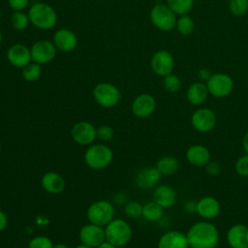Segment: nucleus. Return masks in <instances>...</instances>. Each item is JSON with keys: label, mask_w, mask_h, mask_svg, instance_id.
Masks as SVG:
<instances>
[{"label": "nucleus", "mask_w": 248, "mask_h": 248, "mask_svg": "<svg viewBox=\"0 0 248 248\" xmlns=\"http://www.w3.org/2000/svg\"><path fill=\"white\" fill-rule=\"evenodd\" d=\"M186 235L190 248H216L220 240L217 227L206 220L193 224Z\"/></svg>", "instance_id": "1"}, {"label": "nucleus", "mask_w": 248, "mask_h": 248, "mask_svg": "<svg viewBox=\"0 0 248 248\" xmlns=\"http://www.w3.org/2000/svg\"><path fill=\"white\" fill-rule=\"evenodd\" d=\"M30 23L43 30L53 28L57 23V13L48 4L38 2L33 4L28 11Z\"/></svg>", "instance_id": "2"}, {"label": "nucleus", "mask_w": 248, "mask_h": 248, "mask_svg": "<svg viewBox=\"0 0 248 248\" xmlns=\"http://www.w3.org/2000/svg\"><path fill=\"white\" fill-rule=\"evenodd\" d=\"M150 20L159 30L169 32L176 25V15L167 4H156L150 10Z\"/></svg>", "instance_id": "3"}, {"label": "nucleus", "mask_w": 248, "mask_h": 248, "mask_svg": "<svg viewBox=\"0 0 248 248\" xmlns=\"http://www.w3.org/2000/svg\"><path fill=\"white\" fill-rule=\"evenodd\" d=\"M105 234L107 241L112 245L116 247L124 246L132 237V229L126 221L116 219L110 221L107 225Z\"/></svg>", "instance_id": "4"}, {"label": "nucleus", "mask_w": 248, "mask_h": 248, "mask_svg": "<svg viewBox=\"0 0 248 248\" xmlns=\"http://www.w3.org/2000/svg\"><path fill=\"white\" fill-rule=\"evenodd\" d=\"M111 149L104 144H95L90 146L84 155L86 165L94 170L106 168L112 160Z\"/></svg>", "instance_id": "5"}, {"label": "nucleus", "mask_w": 248, "mask_h": 248, "mask_svg": "<svg viewBox=\"0 0 248 248\" xmlns=\"http://www.w3.org/2000/svg\"><path fill=\"white\" fill-rule=\"evenodd\" d=\"M93 97L101 107L112 108L119 103L121 93L113 84L100 82L93 89Z\"/></svg>", "instance_id": "6"}, {"label": "nucleus", "mask_w": 248, "mask_h": 248, "mask_svg": "<svg viewBox=\"0 0 248 248\" xmlns=\"http://www.w3.org/2000/svg\"><path fill=\"white\" fill-rule=\"evenodd\" d=\"M114 216V208L112 204L107 201H98L93 202L87 210L88 220L98 226H107L112 221Z\"/></svg>", "instance_id": "7"}, {"label": "nucleus", "mask_w": 248, "mask_h": 248, "mask_svg": "<svg viewBox=\"0 0 248 248\" xmlns=\"http://www.w3.org/2000/svg\"><path fill=\"white\" fill-rule=\"evenodd\" d=\"M209 95L215 98L228 97L233 90V80L231 76L224 73L212 74L205 82Z\"/></svg>", "instance_id": "8"}, {"label": "nucleus", "mask_w": 248, "mask_h": 248, "mask_svg": "<svg viewBox=\"0 0 248 248\" xmlns=\"http://www.w3.org/2000/svg\"><path fill=\"white\" fill-rule=\"evenodd\" d=\"M190 122L194 130L204 134L215 128L217 124V115L208 108H200L192 113Z\"/></svg>", "instance_id": "9"}, {"label": "nucleus", "mask_w": 248, "mask_h": 248, "mask_svg": "<svg viewBox=\"0 0 248 248\" xmlns=\"http://www.w3.org/2000/svg\"><path fill=\"white\" fill-rule=\"evenodd\" d=\"M30 51L32 61L40 65H44L51 62L54 59L57 48L53 42L48 40H39L32 45Z\"/></svg>", "instance_id": "10"}, {"label": "nucleus", "mask_w": 248, "mask_h": 248, "mask_svg": "<svg viewBox=\"0 0 248 248\" xmlns=\"http://www.w3.org/2000/svg\"><path fill=\"white\" fill-rule=\"evenodd\" d=\"M150 66L154 74L160 77H166L172 73L174 68V59L172 54L165 49L156 51L150 61Z\"/></svg>", "instance_id": "11"}, {"label": "nucleus", "mask_w": 248, "mask_h": 248, "mask_svg": "<svg viewBox=\"0 0 248 248\" xmlns=\"http://www.w3.org/2000/svg\"><path fill=\"white\" fill-rule=\"evenodd\" d=\"M7 60L14 67L24 68L32 61L30 48L22 44H15L7 50Z\"/></svg>", "instance_id": "12"}, {"label": "nucleus", "mask_w": 248, "mask_h": 248, "mask_svg": "<svg viewBox=\"0 0 248 248\" xmlns=\"http://www.w3.org/2000/svg\"><path fill=\"white\" fill-rule=\"evenodd\" d=\"M221 210L219 201L212 196H204L197 202V214L202 220H212L216 218Z\"/></svg>", "instance_id": "13"}, {"label": "nucleus", "mask_w": 248, "mask_h": 248, "mask_svg": "<svg viewBox=\"0 0 248 248\" xmlns=\"http://www.w3.org/2000/svg\"><path fill=\"white\" fill-rule=\"evenodd\" d=\"M226 239L231 248H248V226L244 224L232 225L227 232Z\"/></svg>", "instance_id": "14"}, {"label": "nucleus", "mask_w": 248, "mask_h": 248, "mask_svg": "<svg viewBox=\"0 0 248 248\" xmlns=\"http://www.w3.org/2000/svg\"><path fill=\"white\" fill-rule=\"evenodd\" d=\"M156 108L155 98L147 93H142L137 96L132 103L133 113L140 118L151 115Z\"/></svg>", "instance_id": "15"}, {"label": "nucleus", "mask_w": 248, "mask_h": 248, "mask_svg": "<svg viewBox=\"0 0 248 248\" xmlns=\"http://www.w3.org/2000/svg\"><path fill=\"white\" fill-rule=\"evenodd\" d=\"M79 239L81 242L90 247H98L106 239L105 230L101 226L90 224L81 228L79 232Z\"/></svg>", "instance_id": "16"}, {"label": "nucleus", "mask_w": 248, "mask_h": 248, "mask_svg": "<svg viewBox=\"0 0 248 248\" xmlns=\"http://www.w3.org/2000/svg\"><path fill=\"white\" fill-rule=\"evenodd\" d=\"M158 248H190L186 233L170 230L163 233L158 241Z\"/></svg>", "instance_id": "17"}, {"label": "nucleus", "mask_w": 248, "mask_h": 248, "mask_svg": "<svg viewBox=\"0 0 248 248\" xmlns=\"http://www.w3.org/2000/svg\"><path fill=\"white\" fill-rule=\"evenodd\" d=\"M185 157L189 164L198 168H204L205 165L211 160V154L209 149L200 143L189 146L185 153Z\"/></svg>", "instance_id": "18"}, {"label": "nucleus", "mask_w": 248, "mask_h": 248, "mask_svg": "<svg viewBox=\"0 0 248 248\" xmlns=\"http://www.w3.org/2000/svg\"><path fill=\"white\" fill-rule=\"evenodd\" d=\"M72 137L79 144H89L97 137V130L89 122L81 121L72 128Z\"/></svg>", "instance_id": "19"}, {"label": "nucleus", "mask_w": 248, "mask_h": 248, "mask_svg": "<svg viewBox=\"0 0 248 248\" xmlns=\"http://www.w3.org/2000/svg\"><path fill=\"white\" fill-rule=\"evenodd\" d=\"M52 42L57 49L69 52L77 47L78 38L72 30L67 28H61L54 33Z\"/></svg>", "instance_id": "20"}, {"label": "nucleus", "mask_w": 248, "mask_h": 248, "mask_svg": "<svg viewBox=\"0 0 248 248\" xmlns=\"http://www.w3.org/2000/svg\"><path fill=\"white\" fill-rule=\"evenodd\" d=\"M162 174L156 167H146L141 169L136 175V185L143 190H148L155 187Z\"/></svg>", "instance_id": "21"}, {"label": "nucleus", "mask_w": 248, "mask_h": 248, "mask_svg": "<svg viewBox=\"0 0 248 248\" xmlns=\"http://www.w3.org/2000/svg\"><path fill=\"white\" fill-rule=\"evenodd\" d=\"M176 192L170 185H160L158 186L153 193L154 202L161 205L164 209L172 207L176 202Z\"/></svg>", "instance_id": "22"}, {"label": "nucleus", "mask_w": 248, "mask_h": 248, "mask_svg": "<svg viewBox=\"0 0 248 248\" xmlns=\"http://www.w3.org/2000/svg\"><path fill=\"white\" fill-rule=\"evenodd\" d=\"M209 95L205 82L195 81L190 84L187 89L186 98L192 106H200L203 104Z\"/></svg>", "instance_id": "23"}, {"label": "nucleus", "mask_w": 248, "mask_h": 248, "mask_svg": "<svg viewBox=\"0 0 248 248\" xmlns=\"http://www.w3.org/2000/svg\"><path fill=\"white\" fill-rule=\"evenodd\" d=\"M43 188L51 194L61 193L65 188V181L63 177L54 171H48L42 177Z\"/></svg>", "instance_id": "24"}, {"label": "nucleus", "mask_w": 248, "mask_h": 248, "mask_svg": "<svg viewBox=\"0 0 248 248\" xmlns=\"http://www.w3.org/2000/svg\"><path fill=\"white\" fill-rule=\"evenodd\" d=\"M162 175H172L179 169L178 160L173 156H164L161 157L155 166Z\"/></svg>", "instance_id": "25"}, {"label": "nucleus", "mask_w": 248, "mask_h": 248, "mask_svg": "<svg viewBox=\"0 0 248 248\" xmlns=\"http://www.w3.org/2000/svg\"><path fill=\"white\" fill-rule=\"evenodd\" d=\"M164 214V208L156 202H149L142 205L141 216L149 222H157L162 219Z\"/></svg>", "instance_id": "26"}, {"label": "nucleus", "mask_w": 248, "mask_h": 248, "mask_svg": "<svg viewBox=\"0 0 248 248\" xmlns=\"http://www.w3.org/2000/svg\"><path fill=\"white\" fill-rule=\"evenodd\" d=\"M195 0H167V5L176 16L188 15L194 6Z\"/></svg>", "instance_id": "27"}, {"label": "nucleus", "mask_w": 248, "mask_h": 248, "mask_svg": "<svg viewBox=\"0 0 248 248\" xmlns=\"http://www.w3.org/2000/svg\"><path fill=\"white\" fill-rule=\"evenodd\" d=\"M175 27L179 34L183 36H189L195 30V21L189 15H183L177 18Z\"/></svg>", "instance_id": "28"}, {"label": "nucleus", "mask_w": 248, "mask_h": 248, "mask_svg": "<svg viewBox=\"0 0 248 248\" xmlns=\"http://www.w3.org/2000/svg\"><path fill=\"white\" fill-rule=\"evenodd\" d=\"M30 23L29 16L27 14L23 13L22 11H16L12 15L11 17V24L14 29L17 31L25 30Z\"/></svg>", "instance_id": "29"}, {"label": "nucleus", "mask_w": 248, "mask_h": 248, "mask_svg": "<svg viewBox=\"0 0 248 248\" xmlns=\"http://www.w3.org/2000/svg\"><path fill=\"white\" fill-rule=\"evenodd\" d=\"M22 78L26 80V81H35L37 80L42 74V67L40 64L35 63V62H31L29 63L27 66H25L24 68H22Z\"/></svg>", "instance_id": "30"}, {"label": "nucleus", "mask_w": 248, "mask_h": 248, "mask_svg": "<svg viewBox=\"0 0 248 248\" xmlns=\"http://www.w3.org/2000/svg\"><path fill=\"white\" fill-rule=\"evenodd\" d=\"M163 86L170 93H176L181 88V80L175 74H170L164 77Z\"/></svg>", "instance_id": "31"}, {"label": "nucleus", "mask_w": 248, "mask_h": 248, "mask_svg": "<svg viewBox=\"0 0 248 248\" xmlns=\"http://www.w3.org/2000/svg\"><path fill=\"white\" fill-rule=\"evenodd\" d=\"M229 9L232 16H241L248 11V0H230Z\"/></svg>", "instance_id": "32"}, {"label": "nucleus", "mask_w": 248, "mask_h": 248, "mask_svg": "<svg viewBox=\"0 0 248 248\" xmlns=\"http://www.w3.org/2000/svg\"><path fill=\"white\" fill-rule=\"evenodd\" d=\"M235 172L242 177H248V154H244L237 158L234 164Z\"/></svg>", "instance_id": "33"}, {"label": "nucleus", "mask_w": 248, "mask_h": 248, "mask_svg": "<svg viewBox=\"0 0 248 248\" xmlns=\"http://www.w3.org/2000/svg\"><path fill=\"white\" fill-rule=\"evenodd\" d=\"M124 211L128 217L138 218L142 214V205L138 202H130L125 205Z\"/></svg>", "instance_id": "34"}, {"label": "nucleus", "mask_w": 248, "mask_h": 248, "mask_svg": "<svg viewBox=\"0 0 248 248\" xmlns=\"http://www.w3.org/2000/svg\"><path fill=\"white\" fill-rule=\"evenodd\" d=\"M28 248H53V244L48 237L40 235L30 240Z\"/></svg>", "instance_id": "35"}, {"label": "nucleus", "mask_w": 248, "mask_h": 248, "mask_svg": "<svg viewBox=\"0 0 248 248\" xmlns=\"http://www.w3.org/2000/svg\"><path fill=\"white\" fill-rule=\"evenodd\" d=\"M113 137V130L110 126L103 125L97 129V138L101 140L108 141Z\"/></svg>", "instance_id": "36"}, {"label": "nucleus", "mask_w": 248, "mask_h": 248, "mask_svg": "<svg viewBox=\"0 0 248 248\" xmlns=\"http://www.w3.org/2000/svg\"><path fill=\"white\" fill-rule=\"evenodd\" d=\"M205 172L210 176H218L221 172V165L215 161H209L205 167Z\"/></svg>", "instance_id": "37"}, {"label": "nucleus", "mask_w": 248, "mask_h": 248, "mask_svg": "<svg viewBox=\"0 0 248 248\" xmlns=\"http://www.w3.org/2000/svg\"><path fill=\"white\" fill-rule=\"evenodd\" d=\"M29 3V0H8V4L12 10L15 12L16 11H23Z\"/></svg>", "instance_id": "38"}, {"label": "nucleus", "mask_w": 248, "mask_h": 248, "mask_svg": "<svg viewBox=\"0 0 248 248\" xmlns=\"http://www.w3.org/2000/svg\"><path fill=\"white\" fill-rule=\"evenodd\" d=\"M211 76L212 74L207 68H202L198 72V78L200 81H202V82H206Z\"/></svg>", "instance_id": "39"}, {"label": "nucleus", "mask_w": 248, "mask_h": 248, "mask_svg": "<svg viewBox=\"0 0 248 248\" xmlns=\"http://www.w3.org/2000/svg\"><path fill=\"white\" fill-rule=\"evenodd\" d=\"M184 210L188 213V214H193V213H197V202L194 201H187L184 203Z\"/></svg>", "instance_id": "40"}, {"label": "nucleus", "mask_w": 248, "mask_h": 248, "mask_svg": "<svg viewBox=\"0 0 248 248\" xmlns=\"http://www.w3.org/2000/svg\"><path fill=\"white\" fill-rule=\"evenodd\" d=\"M7 222H8V220H7L6 214L2 210H0V232L6 228Z\"/></svg>", "instance_id": "41"}, {"label": "nucleus", "mask_w": 248, "mask_h": 248, "mask_svg": "<svg viewBox=\"0 0 248 248\" xmlns=\"http://www.w3.org/2000/svg\"><path fill=\"white\" fill-rule=\"evenodd\" d=\"M242 146H243V149L245 151V154H248V131L243 136Z\"/></svg>", "instance_id": "42"}, {"label": "nucleus", "mask_w": 248, "mask_h": 248, "mask_svg": "<svg viewBox=\"0 0 248 248\" xmlns=\"http://www.w3.org/2000/svg\"><path fill=\"white\" fill-rule=\"evenodd\" d=\"M96 248H116V246L112 245L111 243H109L108 241H104L103 243H101L98 247Z\"/></svg>", "instance_id": "43"}, {"label": "nucleus", "mask_w": 248, "mask_h": 248, "mask_svg": "<svg viewBox=\"0 0 248 248\" xmlns=\"http://www.w3.org/2000/svg\"><path fill=\"white\" fill-rule=\"evenodd\" d=\"M53 248H69L66 244H63V243H58L56 245L53 246Z\"/></svg>", "instance_id": "44"}, {"label": "nucleus", "mask_w": 248, "mask_h": 248, "mask_svg": "<svg viewBox=\"0 0 248 248\" xmlns=\"http://www.w3.org/2000/svg\"><path fill=\"white\" fill-rule=\"evenodd\" d=\"M76 248H91L90 246H87V245H85V244H80V245H78Z\"/></svg>", "instance_id": "45"}, {"label": "nucleus", "mask_w": 248, "mask_h": 248, "mask_svg": "<svg viewBox=\"0 0 248 248\" xmlns=\"http://www.w3.org/2000/svg\"><path fill=\"white\" fill-rule=\"evenodd\" d=\"M2 40H3V35H2V32H1V29H0V45L2 44Z\"/></svg>", "instance_id": "46"}, {"label": "nucleus", "mask_w": 248, "mask_h": 248, "mask_svg": "<svg viewBox=\"0 0 248 248\" xmlns=\"http://www.w3.org/2000/svg\"><path fill=\"white\" fill-rule=\"evenodd\" d=\"M0 151H1V143H0Z\"/></svg>", "instance_id": "47"}, {"label": "nucleus", "mask_w": 248, "mask_h": 248, "mask_svg": "<svg viewBox=\"0 0 248 248\" xmlns=\"http://www.w3.org/2000/svg\"><path fill=\"white\" fill-rule=\"evenodd\" d=\"M247 78H248V74H247Z\"/></svg>", "instance_id": "48"}]
</instances>
